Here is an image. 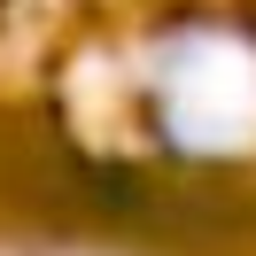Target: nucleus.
I'll use <instances>...</instances> for the list:
<instances>
[{"instance_id": "f257e3e1", "label": "nucleus", "mask_w": 256, "mask_h": 256, "mask_svg": "<svg viewBox=\"0 0 256 256\" xmlns=\"http://www.w3.org/2000/svg\"><path fill=\"white\" fill-rule=\"evenodd\" d=\"M163 132L194 156L256 148V39L248 32H178L163 62Z\"/></svg>"}]
</instances>
